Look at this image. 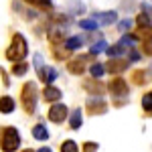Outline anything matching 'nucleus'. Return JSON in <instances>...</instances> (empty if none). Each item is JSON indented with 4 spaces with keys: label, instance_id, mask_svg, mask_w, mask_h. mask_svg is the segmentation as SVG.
Instances as JSON below:
<instances>
[{
    "label": "nucleus",
    "instance_id": "nucleus-19",
    "mask_svg": "<svg viewBox=\"0 0 152 152\" xmlns=\"http://www.w3.org/2000/svg\"><path fill=\"white\" fill-rule=\"evenodd\" d=\"M124 45H122V43H118V45H114V47H107L105 49V51H107V55H110V57H118V55H122V53H124Z\"/></svg>",
    "mask_w": 152,
    "mask_h": 152
},
{
    "label": "nucleus",
    "instance_id": "nucleus-34",
    "mask_svg": "<svg viewBox=\"0 0 152 152\" xmlns=\"http://www.w3.org/2000/svg\"><path fill=\"white\" fill-rule=\"evenodd\" d=\"M24 152H35V150H31V148H28V150H24Z\"/></svg>",
    "mask_w": 152,
    "mask_h": 152
},
{
    "label": "nucleus",
    "instance_id": "nucleus-24",
    "mask_svg": "<svg viewBox=\"0 0 152 152\" xmlns=\"http://www.w3.org/2000/svg\"><path fill=\"white\" fill-rule=\"evenodd\" d=\"M89 71H91V75H94V77H102V75L105 73V71H104V65H102V63H94Z\"/></svg>",
    "mask_w": 152,
    "mask_h": 152
},
{
    "label": "nucleus",
    "instance_id": "nucleus-17",
    "mask_svg": "<svg viewBox=\"0 0 152 152\" xmlns=\"http://www.w3.org/2000/svg\"><path fill=\"white\" fill-rule=\"evenodd\" d=\"M136 24H138L136 28H144V26H152V20H150L148 14L142 12V14H138V18H136Z\"/></svg>",
    "mask_w": 152,
    "mask_h": 152
},
{
    "label": "nucleus",
    "instance_id": "nucleus-31",
    "mask_svg": "<svg viewBox=\"0 0 152 152\" xmlns=\"http://www.w3.org/2000/svg\"><path fill=\"white\" fill-rule=\"evenodd\" d=\"M130 24H132L130 20H122V23H120V31H128Z\"/></svg>",
    "mask_w": 152,
    "mask_h": 152
},
{
    "label": "nucleus",
    "instance_id": "nucleus-2",
    "mask_svg": "<svg viewBox=\"0 0 152 152\" xmlns=\"http://www.w3.org/2000/svg\"><path fill=\"white\" fill-rule=\"evenodd\" d=\"M20 99H23V107L26 114H35L37 107V99H39V89H37V83L28 81L23 85L20 89Z\"/></svg>",
    "mask_w": 152,
    "mask_h": 152
},
{
    "label": "nucleus",
    "instance_id": "nucleus-6",
    "mask_svg": "<svg viewBox=\"0 0 152 152\" xmlns=\"http://www.w3.org/2000/svg\"><path fill=\"white\" fill-rule=\"evenodd\" d=\"M107 89L112 91L114 95H126L130 91V87H128V83L124 81L122 77H116V79H112V83L107 85Z\"/></svg>",
    "mask_w": 152,
    "mask_h": 152
},
{
    "label": "nucleus",
    "instance_id": "nucleus-22",
    "mask_svg": "<svg viewBox=\"0 0 152 152\" xmlns=\"http://www.w3.org/2000/svg\"><path fill=\"white\" fill-rule=\"evenodd\" d=\"M79 26L85 28V31H95L97 28V23H95L94 18H85V20H79Z\"/></svg>",
    "mask_w": 152,
    "mask_h": 152
},
{
    "label": "nucleus",
    "instance_id": "nucleus-11",
    "mask_svg": "<svg viewBox=\"0 0 152 152\" xmlns=\"http://www.w3.org/2000/svg\"><path fill=\"white\" fill-rule=\"evenodd\" d=\"M37 73H39V77L47 83V85H51V83L55 81V77H57V69H53V67H43L41 71H37Z\"/></svg>",
    "mask_w": 152,
    "mask_h": 152
},
{
    "label": "nucleus",
    "instance_id": "nucleus-18",
    "mask_svg": "<svg viewBox=\"0 0 152 152\" xmlns=\"http://www.w3.org/2000/svg\"><path fill=\"white\" fill-rule=\"evenodd\" d=\"M142 107H144V112L152 116V95L150 94H144L142 95Z\"/></svg>",
    "mask_w": 152,
    "mask_h": 152
},
{
    "label": "nucleus",
    "instance_id": "nucleus-14",
    "mask_svg": "<svg viewBox=\"0 0 152 152\" xmlns=\"http://www.w3.org/2000/svg\"><path fill=\"white\" fill-rule=\"evenodd\" d=\"M33 136H35L37 140H47L49 132H47V128H45L43 124H37L35 128H33Z\"/></svg>",
    "mask_w": 152,
    "mask_h": 152
},
{
    "label": "nucleus",
    "instance_id": "nucleus-12",
    "mask_svg": "<svg viewBox=\"0 0 152 152\" xmlns=\"http://www.w3.org/2000/svg\"><path fill=\"white\" fill-rule=\"evenodd\" d=\"M14 112V99L10 95H2L0 97V114H10Z\"/></svg>",
    "mask_w": 152,
    "mask_h": 152
},
{
    "label": "nucleus",
    "instance_id": "nucleus-36",
    "mask_svg": "<svg viewBox=\"0 0 152 152\" xmlns=\"http://www.w3.org/2000/svg\"><path fill=\"white\" fill-rule=\"evenodd\" d=\"M150 95H152V94H150Z\"/></svg>",
    "mask_w": 152,
    "mask_h": 152
},
{
    "label": "nucleus",
    "instance_id": "nucleus-28",
    "mask_svg": "<svg viewBox=\"0 0 152 152\" xmlns=\"http://www.w3.org/2000/svg\"><path fill=\"white\" fill-rule=\"evenodd\" d=\"M83 152H97V142H85L83 144Z\"/></svg>",
    "mask_w": 152,
    "mask_h": 152
},
{
    "label": "nucleus",
    "instance_id": "nucleus-9",
    "mask_svg": "<svg viewBox=\"0 0 152 152\" xmlns=\"http://www.w3.org/2000/svg\"><path fill=\"white\" fill-rule=\"evenodd\" d=\"M85 63H87V57H75L73 61L67 63L69 73H73V75H81L83 71H85Z\"/></svg>",
    "mask_w": 152,
    "mask_h": 152
},
{
    "label": "nucleus",
    "instance_id": "nucleus-1",
    "mask_svg": "<svg viewBox=\"0 0 152 152\" xmlns=\"http://www.w3.org/2000/svg\"><path fill=\"white\" fill-rule=\"evenodd\" d=\"M6 59L8 61H12V63H23L24 57L28 55V45H26V41H24L23 35H16L12 37V43L8 45V49H6Z\"/></svg>",
    "mask_w": 152,
    "mask_h": 152
},
{
    "label": "nucleus",
    "instance_id": "nucleus-20",
    "mask_svg": "<svg viewBox=\"0 0 152 152\" xmlns=\"http://www.w3.org/2000/svg\"><path fill=\"white\" fill-rule=\"evenodd\" d=\"M61 152H79V148L73 140H65L61 144Z\"/></svg>",
    "mask_w": 152,
    "mask_h": 152
},
{
    "label": "nucleus",
    "instance_id": "nucleus-16",
    "mask_svg": "<svg viewBox=\"0 0 152 152\" xmlns=\"http://www.w3.org/2000/svg\"><path fill=\"white\" fill-rule=\"evenodd\" d=\"M97 18H102V23H104V24H112L118 18V14L114 10H110V12H102V14H97Z\"/></svg>",
    "mask_w": 152,
    "mask_h": 152
},
{
    "label": "nucleus",
    "instance_id": "nucleus-33",
    "mask_svg": "<svg viewBox=\"0 0 152 152\" xmlns=\"http://www.w3.org/2000/svg\"><path fill=\"white\" fill-rule=\"evenodd\" d=\"M37 152H53V150H51L49 146H45V148H41V150H37Z\"/></svg>",
    "mask_w": 152,
    "mask_h": 152
},
{
    "label": "nucleus",
    "instance_id": "nucleus-35",
    "mask_svg": "<svg viewBox=\"0 0 152 152\" xmlns=\"http://www.w3.org/2000/svg\"><path fill=\"white\" fill-rule=\"evenodd\" d=\"M150 73H152V71H150Z\"/></svg>",
    "mask_w": 152,
    "mask_h": 152
},
{
    "label": "nucleus",
    "instance_id": "nucleus-32",
    "mask_svg": "<svg viewBox=\"0 0 152 152\" xmlns=\"http://www.w3.org/2000/svg\"><path fill=\"white\" fill-rule=\"evenodd\" d=\"M132 55H130V61H138L140 59V55H138V51H130Z\"/></svg>",
    "mask_w": 152,
    "mask_h": 152
},
{
    "label": "nucleus",
    "instance_id": "nucleus-21",
    "mask_svg": "<svg viewBox=\"0 0 152 152\" xmlns=\"http://www.w3.org/2000/svg\"><path fill=\"white\" fill-rule=\"evenodd\" d=\"M26 4H33V6H37V8H53V2H49V0H26Z\"/></svg>",
    "mask_w": 152,
    "mask_h": 152
},
{
    "label": "nucleus",
    "instance_id": "nucleus-23",
    "mask_svg": "<svg viewBox=\"0 0 152 152\" xmlns=\"http://www.w3.org/2000/svg\"><path fill=\"white\" fill-rule=\"evenodd\" d=\"M49 35H51V41H53V43H55V41L59 43V41H63V28H57V26H53Z\"/></svg>",
    "mask_w": 152,
    "mask_h": 152
},
{
    "label": "nucleus",
    "instance_id": "nucleus-27",
    "mask_svg": "<svg viewBox=\"0 0 152 152\" xmlns=\"http://www.w3.org/2000/svg\"><path fill=\"white\" fill-rule=\"evenodd\" d=\"M142 53H146V55H152V39H146V41L142 43Z\"/></svg>",
    "mask_w": 152,
    "mask_h": 152
},
{
    "label": "nucleus",
    "instance_id": "nucleus-10",
    "mask_svg": "<svg viewBox=\"0 0 152 152\" xmlns=\"http://www.w3.org/2000/svg\"><path fill=\"white\" fill-rule=\"evenodd\" d=\"M43 99H45V102H51V104H59V99H61V89L53 87V85H47V87L43 89Z\"/></svg>",
    "mask_w": 152,
    "mask_h": 152
},
{
    "label": "nucleus",
    "instance_id": "nucleus-29",
    "mask_svg": "<svg viewBox=\"0 0 152 152\" xmlns=\"http://www.w3.org/2000/svg\"><path fill=\"white\" fill-rule=\"evenodd\" d=\"M132 79H134L136 83H142V81H144V73H142V71H134Z\"/></svg>",
    "mask_w": 152,
    "mask_h": 152
},
{
    "label": "nucleus",
    "instance_id": "nucleus-7",
    "mask_svg": "<svg viewBox=\"0 0 152 152\" xmlns=\"http://www.w3.org/2000/svg\"><path fill=\"white\" fill-rule=\"evenodd\" d=\"M83 89L94 95H102L105 91V85L102 81H97V79H87V81H83Z\"/></svg>",
    "mask_w": 152,
    "mask_h": 152
},
{
    "label": "nucleus",
    "instance_id": "nucleus-13",
    "mask_svg": "<svg viewBox=\"0 0 152 152\" xmlns=\"http://www.w3.org/2000/svg\"><path fill=\"white\" fill-rule=\"evenodd\" d=\"M81 45H83L81 37H71V39H67V43H65V49H67V51H77Z\"/></svg>",
    "mask_w": 152,
    "mask_h": 152
},
{
    "label": "nucleus",
    "instance_id": "nucleus-5",
    "mask_svg": "<svg viewBox=\"0 0 152 152\" xmlns=\"http://www.w3.org/2000/svg\"><path fill=\"white\" fill-rule=\"evenodd\" d=\"M67 114H69V110H67V105H65V104H53L51 107H49V120L55 122V124L65 122Z\"/></svg>",
    "mask_w": 152,
    "mask_h": 152
},
{
    "label": "nucleus",
    "instance_id": "nucleus-30",
    "mask_svg": "<svg viewBox=\"0 0 152 152\" xmlns=\"http://www.w3.org/2000/svg\"><path fill=\"white\" fill-rule=\"evenodd\" d=\"M35 67H37V71H41V67H43V57H41V53L35 55Z\"/></svg>",
    "mask_w": 152,
    "mask_h": 152
},
{
    "label": "nucleus",
    "instance_id": "nucleus-25",
    "mask_svg": "<svg viewBox=\"0 0 152 152\" xmlns=\"http://www.w3.org/2000/svg\"><path fill=\"white\" fill-rule=\"evenodd\" d=\"M105 49H107V43H105V41H99L97 45H94V47L89 49V53H91V55H97V53H102Z\"/></svg>",
    "mask_w": 152,
    "mask_h": 152
},
{
    "label": "nucleus",
    "instance_id": "nucleus-4",
    "mask_svg": "<svg viewBox=\"0 0 152 152\" xmlns=\"http://www.w3.org/2000/svg\"><path fill=\"white\" fill-rule=\"evenodd\" d=\"M85 107H87V114L89 116H102V114H105V110H107V104H105V99H102V97H89Z\"/></svg>",
    "mask_w": 152,
    "mask_h": 152
},
{
    "label": "nucleus",
    "instance_id": "nucleus-8",
    "mask_svg": "<svg viewBox=\"0 0 152 152\" xmlns=\"http://www.w3.org/2000/svg\"><path fill=\"white\" fill-rule=\"evenodd\" d=\"M126 67H128V61H124V59H112V61H107L104 65V71H107V73H120Z\"/></svg>",
    "mask_w": 152,
    "mask_h": 152
},
{
    "label": "nucleus",
    "instance_id": "nucleus-26",
    "mask_svg": "<svg viewBox=\"0 0 152 152\" xmlns=\"http://www.w3.org/2000/svg\"><path fill=\"white\" fill-rule=\"evenodd\" d=\"M26 69H28V67H26V63H14L12 73H14V75H24V73H26Z\"/></svg>",
    "mask_w": 152,
    "mask_h": 152
},
{
    "label": "nucleus",
    "instance_id": "nucleus-3",
    "mask_svg": "<svg viewBox=\"0 0 152 152\" xmlns=\"http://www.w3.org/2000/svg\"><path fill=\"white\" fill-rule=\"evenodd\" d=\"M0 150L4 152H14L18 150L20 146V136H18V130L16 128H0Z\"/></svg>",
    "mask_w": 152,
    "mask_h": 152
},
{
    "label": "nucleus",
    "instance_id": "nucleus-15",
    "mask_svg": "<svg viewBox=\"0 0 152 152\" xmlns=\"http://www.w3.org/2000/svg\"><path fill=\"white\" fill-rule=\"evenodd\" d=\"M81 110L79 107H75L73 110V116H71V120H69V124H71V128L73 130H77V128H81Z\"/></svg>",
    "mask_w": 152,
    "mask_h": 152
}]
</instances>
